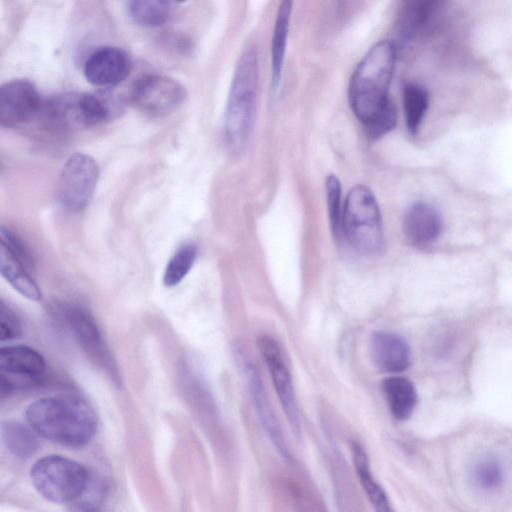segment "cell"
Returning <instances> with one entry per match:
<instances>
[{
    "label": "cell",
    "instance_id": "29",
    "mask_svg": "<svg viewBox=\"0 0 512 512\" xmlns=\"http://www.w3.org/2000/svg\"><path fill=\"white\" fill-rule=\"evenodd\" d=\"M397 122V110L391 100L366 124H364L367 135L377 139L394 129Z\"/></svg>",
    "mask_w": 512,
    "mask_h": 512
},
{
    "label": "cell",
    "instance_id": "26",
    "mask_svg": "<svg viewBox=\"0 0 512 512\" xmlns=\"http://www.w3.org/2000/svg\"><path fill=\"white\" fill-rule=\"evenodd\" d=\"M288 490L294 512H327L321 496L309 485L290 481Z\"/></svg>",
    "mask_w": 512,
    "mask_h": 512
},
{
    "label": "cell",
    "instance_id": "19",
    "mask_svg": "<svg viewBox=\"0 0 512 512\" xmlns=\"http://www.w3.org/2000/svg\"><path fill=\"white\" fill-rule=\"evenodd\" d=\"M434 9L431 1H407L401 7L395 23V37L406 45L423 30Z\"/></svg>",
    "mask_w": 512,
    "mask_h": 512
},
{
    "label": "cell",
    "instance_id": "4",
    "mask_svg": "<svg viewBox=\"0 0 512 512\" xmlns=\"http://www.w3.org/2000/svg\"><path fill=\"white\" fill-rule=\"evenodd\" d=\"M341 232L357 252L374 256L382 252L384 230L378 203L365 185H355L347 194Z\"/></svg>",
    "mask_w": 512,
    "mask_h": 512
},
{
    "label": "cell",
    "instance_id": "2",
    "mask_svg": "<svg viewBox=\"0 0 512 512\" xmlns=\"http://www.w3.org/2000/svg\"><path fill=\"white\" fill-rule=\"evenodd\" d=\"M395 61L396 45L393 41L381 40L356 66L348 87V99L354 115L363 125L390 100L388 90Z\"/></svg>",
    "mask_w": 512,
    "mask_h": 512
},
{
    "label": "cell",
    "instance_id": "15",
    "mask_svg": "<svg viewBox=\"0 0 512 512\" xmlns=\"http://www.w3.org/2000/svg\"><path fill=\"white\" fill-rule=\"evenodd\" d=\"M128 54L118 47H102L94 51L84 63L86 80L97 87H111L122 82L130 72Z\"/></svg>",
    "mask_w": 512,
    "mask_h": 512
},
{
    "label": "cell",
    "instance_id": "11",
    "mask_svg": "<svg viewBox=\"0 0 512 512\" xmlns=\"http://www.w3.org/2000/svg\"><path fill=\"white\" fill-rule=\"evenodd\" d=\"M259 351L269 370L273 387L278 396L287 422L297 439L301 438L302 429L299 409L294 393L290 372L283 360L278 343L269 335H262L257 340Z\"/></svg>",
    "mask_w": 512,
    "mask_h": 512
},
{
    "label": "cell",
    "instance_id": "16",
    "mask_svg": "<svg viewBox=\"0 0 512 512\" xmlns=\"http://www.w3.org/2000/svg\"><path fill=\"white\" fill-rule=\"evenodd\" d=\"M370 354L375 365L389 373L405 371L411 364L407 342L401 336L388 331H377L371 336Z\"/></svg>",
    "mask_w": 512,
    "mask_h": 512
},
{
    "label": "cell",
    "instance_id": "25",
    "mask_svg": "<svg viewBox=\"0 0 512 512\" xmlns=\"http://www.w3.org/2000/svg\"><path fill=\"white\" fill-rule=\"evenodd\" d=\"M197 256L194 243L180 246L169 259L163 274V283L167 287L179 284L191 270Z\"/></svg>",
    "mask_w": 512,
    "mask_h": 512
},
{
    "label": "cell",
    "instance_id": "17",
    "mask_svg": "<svg viewBox=\"0 0 512 512\" xmlns=\"http://www.w3.org/2000/svg\"><path fill=\"white\" fill-rule=\"evenodd\" d=\"M443 228L438 211L425 202H415L405 211L402 229L405 236L418 245L435 241Z\"/></svg>",
    "mask_w": 512,
    "mask_h": 512
},
{
    "label": "cell",
    "instance_id": "18",
    "mask_svg": "<svg viewBox=\"0 0 512 512\" xmlns=\"http://www.w3.org/2000/svg\"><path fill=\"white\" fill-rule=\"evenodd\" d=\"M353 465L374 512H395L384 488L375 479L368 454L361 443L350 442Z\"/></svg>",
    "mask_w": 512,
    "mask_h": 512
},
{
    "label": "cell",
    "instance_id": "22",
    "mask_svg": "<svg viewBox=\"0 0 512 512\" xmlns=\"http://www.w3.org/2000/svg\"><path fill=\"white\" fill-rule=\"evenodd\" d=\"M127 12L137 25L156 28L169 20L173 3L165 0H134L127 3Z\"/></svg>",
    "mask_w": 512,
    "mask_h": 512
},
{
    "label": "cell",
    "instance_id": "7",
    "mask_svg": "<svg viewBox=\"0 0 512 512\" xmlns=\"http://www.w3.org/2000/svg\"><path fill=\"white\" fill-rule=\"evenodd\" d=\"M45 123L57 130L99 125L107 119V108L97 94L70 93L43 103Z\"/></svg>",
    "mask_w": 512,
    "mask_h": 512
},
{
    "label": "cell",
    "instance_id": "8",
    "mask_svg": "<svg viewBox=\"0 0 512 512\" xmlns=\"http://www.w3.org/2000/svg\"><path fill=\"white\" fill-rule=\"evenodd\" d=\"M98 179L99 167L90 155L69 156L57 182L58 202L71 211L83 210L93 197Z\"/></svg>",
    "mask_w": 512,
    "mask_h": 512
},
{
    "label": "cell",
    "instance_id": "20",
    "mask_svg": "<svg viewBox=\"0 0 512 512\" xmlns=\"http://www.w3.org/2000/svg\"><path fill=\"white\" fill-rule=\"evenodd\" d=\"M381 387L392 416L400 421L408 419L417 404L413 383L405 377L391 376L384 379Z\"/></svg>",
    "mask_w": 512,
    "mask_h": 512
},
{
    "label": "cell",
    "instance_id": "28",
    "mask_svg": "<svg viewBox=\"0 0 512 512\" xmlns=\"http://www.w3.org/2000/svg\"><path fill=\"white\" fill-rule=\"evenodd\" d=\"M472 479L477 487L484 491H495L503 483V471L500 464L493 459H484L472 470Z\"/></svg>",
    "mask_w": 512,
    "mask_h": 512
},
{
    "label": "cell",
    "instance_id": "9",
    "mask_svg": "<svg viewBox=\"0 0 512 512\" xmlns=\"http://www.w3.org/2000/svg\"><path fill=\"white\" fill-rule=\"evenodd\" d=\"M0 271L10 285L26 298L33 301L42 298L33 277L34 262L28 247L5 226L0 230Z\"/></svg>",
    "mask_w": 512,
    "mask_h": 512
},
{
    "label": "cell",
    "instance_id": "6",
    "mask_svg": "<svg viewBox=\"0 0 512 512\" xmlns=\"http://www.w3.org/2000/svg\"><path fill=\"white\" fill-rule=\"evenodd\" d=\"M56 317L88 358L115 384L121 383L116 363L94 317L78 304L64 303L54 308Z\"/></svg>",
    "mask_w": 512,
    "mask_h": 512
},
{
    "label": "cell",
    "instance_id": "30",
    "mask_svg": "<svg viewBox=\"0 0 512 512\" xmlns=\"http://www.w3.org/2000/svg\"><path fill=\"white\" fill-rule=\"evenodd\" d=\"M22 322L18 315L3 301L0 306V340L11 341L22 334Z\"/></svg>",
    "mask_w": 512,
    "mask_h": 512
},
{
    "label": "cell",
    "instance_id": "13",
    "mask_svg": "<svg viewBox=\"0 0 512 512\" xmlns=\"http://www.w3.org/2000/svg\"><path fill=\"white\" fill-rule=\"evenodd\" d=\"M43 103L36 87L28 80L14 79L0 88V123L15 127L41 112Z\"/></svg>",
    "mask_w": 512,
    "mask_h": 512
},
{
    "label": "cell",
    "instance_id": "23",
    "mask_svg": "<svg viewBox=\"0 0 512 512\" xmlns=\"http://www.w3.org/2000/svg\"><path fill=\"white\" fill-rule=\"evenodd\" d=\"M429 106L427 90L416 83H406L403 87V108L408 131L416 134Z\"/></svg>",
    "mask_w": 512,
    "mask_h": 512
},
{
    "label": "cell",
    "instance_id": "21",
    "mask_svg": "<svg viewBox=\"0 0 512 512\" xmlns=\"http://www.w3.org/2000/svg\"><path fill=\"white\" fill-rule=\"evenodd\" d=\"M291 12L292 2L282 1L274 22L271 39V75L274 91L278 88L282 77Z\"/></svg>",
    "mask_w": 512,
    "mask_h": 512
},
{
    "label": "cell",
    "instance_id": "14",
    "mask_svg": "<svg viewBox=\"0 0 512 512\" xmlns=\"http://www.w3.org/2000/svg\"><path fill=\"white\" fill-rule=\"evenodd\" d=\"M241 366L249 387L257 418L264 433L279 455L286 462L293 463L294 457L286 443L281 425L270 404L264 385L256 368L244 359L241 361Z\"/></svg>",
    "mask_w": 512,
    "mask_h": 512
},
{
    "label": "cell",
    "instance_id": "24",
    "mask_svg": "<svg viewBox=\"0 0 512 512\" xmlns=\"http://www.w3.org/2000/svg\"><path fill=\"white\" fill-rule=\"evenodd\" d=\"M36 432L21 423L7 422L2 427V437L6 447L17 457L26 458L38 447Z\"/></svg>",
    "mask_w": 512,
    "mask_h": 512
},
{
    "label": "cell",
    "instance_id": "10",
    "mask_svg": "<svg viewBox=\"0 0 512 512\" xmlns=\"http://www.w3.org/2000/svg\"><path fill=\"white\" fill-rule=\"evenodd\" d=\"M46 364L42 355L25 345L0 350V393L9 395L18 389L36 386L42 380Z\"/></svg>",
    "mask_w": 512,
    "mask_h": 512
},
{
    "label": "cell",
    "instance_id": "1",
    "mask_svg": "<svg viewBox=\"0 0 512 512\" xmlns=\"http://www.w3.org/2000/svg\"><path fill=\"white\" fill-rule=\"evenodd\" d=\"M26 419L37 434L70 448L85 446L97 429L94 410L83 399L69 395L44 397L31 403Z\"/></svg>",
    "mask_w": 512,
    "mask_h": 512
},
{
    "label": "cell",
    "instance_id": "3",
    "mask_svg": "<svg viewBox=\"0 0 512 512\" xmlns=\"http://www.w3.org/2000/svg\"><path fill=\"white\" fill-rule=\"evenodd\" d=\"M258 74V53L254 46H249L237 62L225 110V133L234 146L242 145L251 131L257 102Z\"/></svg>",
    "mask_w": 512,
    "mask_h": 512
},
{
    "label": "cell",
    "instance_id": "27",
    "mask_svg": "<svg viewBox=\"0 0 512 512\" xmlns=\"http://www.w3.org/2000/svg\"><path fill=\"white\" fill-rule=\"evenodd\" d=\"M341 183L334 174H329L325 179V193L331 230L335 236L341 233L342 212L341 207Z\"/></svg>",
    "mask_w": 512,
    "mask_h": 512
},
{
    "label": "cell",
    "instance_id": "12",
    "mask_svg": "<svg viewBox=\"0 0 512 512\" xmlns=\"http://www.w3.org/2000/svg\"><path fill=\"white\" fill-rule=\"evenodd\" d=\"M186 98V90L177 80L164 75H147L135 84L132 101L151 116L166 115L178 108Z\"/></svg>",
    "mask_w": 512,
    "mask_h": 512
},
{
    "label": "cell",
    "instance_id": "5",
    "mask_svg": "<svg viewBox=\"0 0 512 512\" xmlns=\"http://www.w3.org/2000/svg\"><path fill=\"white\" fill-rule=\"evenodd\" d=\"M30 477L39 494L59 504L79 498L88 484L86 468L60 455H49L37 460L31 468Z\"/></svg>",
    "mask_w": 512,
    "mask_h": 512
}]
</instances>
